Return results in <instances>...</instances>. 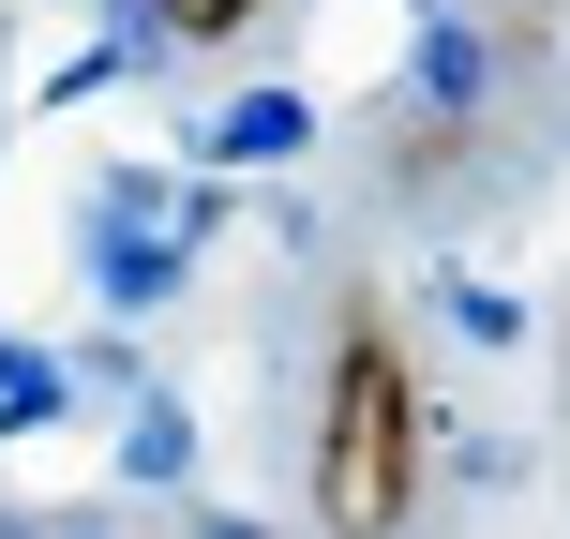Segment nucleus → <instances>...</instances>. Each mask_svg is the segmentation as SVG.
<instances>
[{
	"label": "nucleus",
	"mask_w": 570,
	"mask_h": 539,
	"mask_svg": "<svg viewBox=\"0 0 570 539\" xmlns=\"http://www.w3.org/2000/svg\"><path fill=\"white\" fill-rule=\"evenodd\" d=\"M226 150L256 166V150H301V90H256V106H226Z\"/></svg>",
	"instance_id": "2"
},
{
	"label": "nucleus",
	"mask_w": 570,
	"mask_h": 539,
	"mask_svg": "<svg viewBox=\"0 0 570 539\" xmlns=\"http://www.w3.org/2000/svg\"><path fill=\"white\" fill-rule=\"evenodd\" d=\"M435 390H421V360H405V330H391V300H345V330H331V390H315V435H301V480H315V525L331 539H405L421 525V480H435Z\"/></svg>",
	"instance_id": "1"
}]
</instances>
